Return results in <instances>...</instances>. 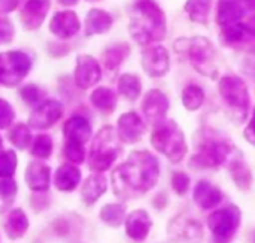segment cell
<instances>
[{
    "mask_svg": "<svg viewBox=\"0 0 255 243\" xmlns=\"http://www.w3.org/2000/svg\"><path fill=\"white\" fill-rule=\"evenodd\" d=\"M245 139L255 145V117L251 120V122L248 124V127L245 128Z\"/></svg>",
    "mask_w": 255,
    "mask_h": 243,
    "instance_id": "cell-45",
    "label": "cell"
},
{
    "mask_svg": "<svg viewBox=\"0 0 255 243\" xmlns=\"http://www.w3.org/2000/svg\"><path fill=\"white\" fill-rule=\"evenodd\" d=\"M118 91L127 100H136L142 93V82L136 75L124 73L118 79Z\"/></svg>",
    "mask_w": 255,
    "mask_h": 243,
    "instance_id": "cell-31",
    "label": "cell"
},
{
    "mask_svg": "<svg viewBox=\"0 0 255 243\" xmlns=\"http://www.w3.org/2000/svg\"><path fill=\"white\" fill-rule=\"evenodd\" d=\"M187 45L185 51L193 67L203 76L215 79L218 76V67L215 61V48L212 42L203 36H196L191 39H182Z\"/></svg>",
    "mask_w": 255,
    "mask_h": 243,
    "instance_id": "cell-5",
    "label": "cell"
},
{
    "mask_svg": "<svg viewBox=\"0 0 255 243\" xmlns=\"http://www.w3.org/2000/svg\"><path fill=\"white\" fill-rule=\"evenodd\" d=\"M106 188H108V181L102 173L90 175L82 185V191H81L82 202L87 206L94 205L100 199V196H103L106 193Z\"/></svg>",
    "mask_w": 255,
    "mask_h": 243,
    "instance_id": "cell-24",
    "label": "cell"
},
{
    "mask_svg": "<svg viewBox=\"0 0 255 243\" xmlns=\"http://www.w3.org/2000/svg\"><path fill=\"white\" fill-rule=\"evenodd\" d=\"M151 227H152L151 217L143 209L133 211L126 218V233L130 239H133L136 242L145 241L151 232Z\"/></svg>",
    "mask_w": 255,
    "mask_h": 243,
    "instance_id": "cell-18",
    "label": "cell"
},
{
    "mask_svg": "<svg viewBox=\"0 0 255 243\" xmlns=\"http://www.w3.org/2000/svg\"><path fill=\"white\" fill-rule=\"evenodd\" d=\"M112 16L103 9H91L85 18V34L94 36L106 33L112 27Z\"/></svg>",
    "mask_w": 255,
    "mask_h": 243,
    "instance_id": "cell-25",
    "label": "cell"
},
{
    "mask_svg": "<svg viewBox=\"0 0 255 243\" xmlns=\"http://www.w3.org/2000/svg\"><path fill=\"white\" fill-rule=\"evenodd\" d=\"M241 211L238 206H227L211 214L208 226L217 243H229L241 226Z\"/></svg>",
    "mask_w": 255,
    "mask_h": 243,
    "instance_id": "cell-9",
    "label": "cell"
},
{
    "mask_svg": "<svg viewBox=\"0 0 255 243\" xmlns=\"http://www.w3.org/2000/svg\"><path fill=\"white\" fill-rule=\"evenodd\" d=\"M142 66H143L145 73L151 78L164 76L170 69L167 49L160 45L145 48L142 52Z\"/></svg>",
    "mask_w": 255,
    "mask_h": 243,
    "instance_id": "cell-11",
    "label": "cell"
},
{
    "mask_svg": "<svg viewBox=\"0 0 255 243\" xmlns=\"http://www.w3.org/2000/svg\"><path fill=\"white\" fill-rule=\"evenodd\" d=\"M142 111L146 120L152 124H158L164 121L169 111V100L166 94L160 90L148 91L142 103Z\"/></svg>",
    "mask_w": 255,
    "mask_h": 243,
    "instance_id": "cell-13",
    "label": "cell"
},
{
    "mask_svg": "<svg viewBox=\"0 0 255 243\" xmlns=\"http://www.w3.org/2000/svg\"><path fill=\"white\" fill-rule=\"evenodd\" d=\"M63 6H75L79 0H58Z\"/></svg>",
    "mask_w": 255,
    "mask_h": 243,
    "instance_id": "cell-47",
    "label": "cell"
},
{
    "mask_svg": "<svg viewBox=\"0 0 255 243\" xmlns=\"http://www.w3.org/2000/svg\"><path fill=\"white\" fill-rule=\"evenodd\" d=\"M100 220L109 227H120L126 221V208L118 203H111L102 208Z\"/></svg>",
    "mask_w": 255,
    "mask_h": 243,
    "instance_id": "cell-32",
    "label": "cell"
},
{
    "mask_svg": "<svg viewBox=\"0 0 255 243\" xmlns=\"http://www.w3.org/2000/svg\"><path fill=\"white\" fill-rule=\"evenodd\" d=\"M87 1H99V0H87Z\"/></svg>",
    "mask_w": 255,
    "mask_h": 243,
    "instance_id": "cell-50",
    "label": "cell"
},
{
    "mask_svg": "<svg viewBox=\"0 0 255 243\" xmlns=\"http://www.w3.org/2000/svg\"><path fill=\"white\" fill-rule=\"evenodd\" d=\"M90 102L100 112L112 114L117 108V94L108 87H99L91 93Z\"/></svg>",
    "mask_w": 255,
    "mask_h": 243,
    "instance_id": "cell-28",
    "label": "cell"
},
{
    "mask_svg": "<svg viewBox=\"0 0 255 243\" xmlns=\"http://www.w3.org/2000/svg\"><path fill=\"white\" fill-rule=\"evenodd\" d=\"M19 1L21 0H0V15H6L15 10Z\"/></svg>",
    "mask_w": 255,
    "mask_h": 243,
    "instance_id": "cell-44",
    "label": "cell"
},
{
    "mask_svg": "<svg viewBox=\"0 0 255 243\" xmlns=\"http://www.w3.org/2000/svg\"><path fill=\"white\" fill-rule=\"evenodd\" d=\"M211 6H212V0H187L184 10L188 13L191 21L206 25Z\"/></svg>",
    "mask_w": 255,
    "mask_h": 243,
    "instance_id": "cell-29",
    "label": "cell"
},
{
    "mask_svg": "<svg viewBox=\"0 0 255 243\" xmlns=\"http://www.w3.org/2000/svg\"><path fill=\"white\" fill-rule=\"evenodd\" d=\"M146 127L145 122L142 121V118L136 114V112H127L123 114L118 120V137L121 142L124 143H136L140 140V137L143 136Z\"/></svg>",
    "mask_w": 255,
    "mask_h": 243,
    "instance_id": "cell-14",
    "label": "cell"
},
{
    "mask_svg": "<svg viewBox=\"0 0 255 243\" xmlns=\"http://www.w3.org/2000/svg\"><path fill=\"white\" fill-rule=\"evenodd\" d=\"M205 102V93L199 85H187L182 91V103L188 111H197Z\"/></svg>",
    "mask_w": 255,
    "mask_h": 243,
    "instance_id": "cell-33",
    "label": "cell"
},
{
    "mask_svg": "<svg viewBox=\"0 0 255 243\" xmlns=\"http://www.w3.org/2000/svg\"><path fill=\"white\" fill-rule=\"evenodd\" d=\"M254 243H255V235H254Z\"/></svg>",
    "mask_w": 255,
    "mask_h": 243,
    "instance_id": "cell-51",
    "label": "cell"
},
{
    "mask_svg": "<svg viewBox=\"0 0 255 243\" xmlns=\"http://www.w3.org/2000/svg\"><path fill=\"white\" fill-rule=\"evenodd\" d=\"M130 49H128V45L126 43H117V45H111L105 54H103V63H105V67L109 70V72H115L121 63L126 60V57L128 55Z\"/></svg>",
    "mask_w": 255,
    "mask_h": 243,
    "instance_id": "cell-30",
    "label": "cell"
},
{
    "mask_svg": "<svg viewBox=\"0 0 255 243\" xmlns=\"http://www.w3.org/2000/svg\"><path fill=\"white\" fill-rule=\"evenodd\" d=\"M15 120V111L13 108L4 100L0 99V128H7Z\"/></svg>",
    "mask_w": 255,
    "mask_h": 243,
    "instance_id": "cell-41",
    "label": "cell"
},
{
    "mask_svg": "<svg viewBox=\"0 0 255 243\" xmlns=\"http://www.w3.org/2000/svg\"><path fill=\"white\" fill-rule=\"evenodd\" d=\"M102 78V70L99 61L87 54L78 55L75 67V84L81 90H88L94 87Z\"/></svg>",
    "mask_w": 255,
    "mask_h": 243,
    "instance_id": "cell-12",
    "label": "cell"
},
{
    "mask_svg": "<svg viewBox=\"0 0 255 243\" xmlns=\"http://www.w3.org/2000/svg\"><path fill=\"white\" fill-rule=\"evenodd\" d=\"M160 178L158 160L148 151H134L112 173L114 191L121 199H131L152 190Z\"/></svg>",
    "mask_w": 255,
    "mask_h": 243,
    "instance_id": "cell-1",
    "label": "cell"
},
{
    "mask_svg": "<svg viewBox=\"0 0 255 243\" xmlns=\"http://www.w3.org/2000/svg\"><path fill=\"white\" fill-rule=\"evenodd\" d=\"M9 140L12 142V145L18 149H27L28 145L31 143V131L28 128V125L19 122L16 125H13L9 131Z\"/></svg>",
    "mask_w": 255,
    "mask_h": 243,
    "instance_id": "cell-35",
    "label": "cell"
},
{
    "mask_svg": "<svg viewBox=\"0 0 255 243\" xmlns=\"http://www.w3.org/2000/svg\"><path fill=\"white\" fill-rule=\"evenodd\" d=\"M79 181H81V172L72 163L60 166L55 173V187L57 190L64 193L73 191L79 184Z\"/></svg>",
    "mask_w": 255,
    "mask_h": 243,
    "instance_id": "cell-26",
    "label": "cell"
},
{
    "mask_svg": "<svg viewBox=\"0 0 255 243\" xmlns=\"http://www.w3.org/2000/svg\"><path fill=\"white\" fill-rule=\"evenodd\" d=\"M244 15L245 10H244V3L241 0H220L217 22L223 28L241 24Z\"/></svg>",
    "mask_w": 255,
    "mask_h": 243,
    "instance_id": "cell-20",
    "label": "cell"
},
{
    "mask_svg": "<svg viewBox=\"0 0 255 243\" xmlns=\"http://www.w3.org/2000/svg\"><path fill=\"white\" fill-rule=\"evenodd\" d=\"M27 230H28V218L22 212V209L10 211V214L7 215L6 223H4V232H6L7 238L12 241L21 239Z\"/></svg>",
    "mask_w": 255,
    "mask_h": 243,
    "instance_id": "cell-27",
    "label": "cell"
},
{
    "mask_svg": "<svg viewBox=\"0 0 255 243\" xmlns=\"http://www.w3.org/2000/svg\"><path fill=\"white\" fill-rule=\"evenodd\" d=\"M16 170V154L12 149L0 154V178H12Z\"/></svg>",
    "mask_w": 255,
    "mask_h": 243,
    "instance_id": "cell-38",
    "label": "cell"
},
{
    "mask_svg": "<svg viewBox=\"0 0 255 243\" xmlns=\"http://www.w3.org/2000/svg\"><path fill=\"white\" fill-rule=\"evenodd\" d=\"M244 1H245V6H247L248 9L255 10V0H244Z\"/></svg>",
    "mask_w": 255,
    "mask_h": 243,
    "instance_id": "cell-48",
    "label": "cell"
},
{
    "mask_svg": "<svg viewBox=\"0 0 255 243\" xmlns=\"http://www.w3.org/2000/svg\"><path fill=\"white\" fill-rule=\"evenodd\" d=\"M172 187L178 196H184L190 188V178L182 172H176L172 178Z\"/></svg>",
    "mask_w": 255,
    "mask_h": 243,
    "instance_id": "cell-42",
    "label": "cell"
},
{
    "mask_svg": "<svg viewBox=\"0 0 255 243\" xmlns=\"http://www.w3.org/2000/svg\"><path fill=\"white\" fill-rule=\"evenodd\" d=\"M1 149H3V140H1V137H0V154L3 152Z\"/></svg>",
    "mask_w": 255,
    "mask_h": 243,
    "instance_id": "cell-49",
    "label": "cell"
},
{
    "mask_svg": "<svg viewBox=\"0 0 255 243\" xmlns=\"http://www.w3.org/2000/svg\"><path fill=\"white\" fill-rule=\"evenodd\" d=\"M64 157L70 161V163H75V164H81L85 158V149H84V145L82 143H78V142H69L66 140L64 143Z\"/></svg>",
    "mask_w": 255,
    "mask_h": 243,
    "instance_id": "cell-39",
    "label": "cell"
},
{
    "mask_svg": "<svg viewBox=\"0 0 255 243\" xmlns=\"http://www.w3.org/2000/svg\"><path fill=\"white\" fill-rule=\"evenodd\" d=\"M247 30H245V25L244 22L238 24V25H233V27H227V28H223V40L227 42V43H236V42H241L245 36H247Z\"/></svg>",
    "mask_w": 255,
    "mask_h": 243,
    "instance_id": "cell-40",
    "label": "cell"
},
{
    "mask_svg": "<svg viewBox=\"0 0 255 243\" xmlns=\"http://www.w3.org/2000/svg\"><path fill=\"white\" fill-rule=\"evenodd\" d=\"M223 200V193L220 188L208 181H200L194 188V202L203 211L217 208Z\"/></svg>",
    "mask_w": 255,
    "mask_h": 243,
    "instance_id": "cell-22",
    "label": "cell"
},
{
    "mask_svg": "<svg viewBox=\"0 0 255 243\" xmlns=\"http://www.w3.org/2000/svg\"><path fill=\"white\" fill-rule=\"evenodd\" d=\"M31 155L40 160L48 158L52 154V139L48 134H39L31 142Z\"/></svg>",
    "mask_w": 255,
    "mask_h": 243,
    "instance_id": "cell-36",
    "label": "cell"
},
{
    "mask_svg": "<svg viewBox=\"0 0 255 243\" xmlns=\"http://www.w3.org/2000/svg\"><path fill=\"white\" fill-rule=\"evenodd\" d=\"M170 235L182 242H200L203 238V226L188 217H178L170 224Z\"/></svg>",
    "mask_w": 255,
    "mask_h": 243,
    "instance_id": "cell-17",
    "label": "cell"
},
{
    "mask_svg": "<svg viewBox=\"0 0 255 243\" xmlns=\"http://www.w3.org/2000/svg\"><path fill=\"white\" fill-rule=\"evenodd\" d=\"M63 115V105L58 100L48 99L43 100L40 105L34 108V111L30 114L28 125L31 128L43 130L52 127Z\"/></svg>",
    "mask_w": 255,
    "mask_h": 243,
    "instance_id": "cell-10",
    "label": "cell"
},
{
    "mask_svg": "<svg viewBox=\"0 0 255 243\" xmlns=\"http://www.w3.org/2000/svg\"><path fill=\"white\" fill-rule=\"evenodd\" d=\"M227 167L230 170V175L235 181V184L238 185L239 190H250L251 188V184H253V175H251V170L250 167L247 166L245 160L242 158L241 152L236 151L233 154V157L229 160L227 163Z\"/></svg>",
    "mask_w": 255,
    "mask_h": 243,
    "instance_id": "cell-23",
    "label": "cell"
},
{
    "mask_svg": "<svg viewBox=\"0 0 255 243\" xmlns=\"http://www.w3.org/2000/svg\"><path fill=\"white\" fill-rule=\"evenodd\" d=\"M31 58L22 51H6L0 54V85L16 87L28 75Z\"/></svg>",
    "mask_w": 255,
    "mask_h": 243,
    "instance_id": "cell-8",
    "label": "cell"
},
{
    "mask_svg": "<svg viewBox=\"0 0 255 243\" xmlns=\"http://www.w3.org/2000/svg\"><path fill=\"white\" fill-rule=\"evenodd\" d=\"M13 33H15L13 24L7 18L0 16V45L9 43L13 39Z\"/></svg>",
    "mask_w": 255,
    "mask_h": 243,
    "instance_id": "cell-43",
    "label": "cell"
},
{
    "mask_svg": "<svg viewBox=\"0 0 255 243\" xmlns=\"http://www.w3.org/2000/svg\"><path fill=\"white\" fill-rule=\"evenodd\" d=\"M49 6V0H27L19 13L22 27L25 30H37L46 18Z\"/></svg>",
    "mask_w": 255,
    "mask_h": 243,
    "instance_id": "cell-15",
    "label": "cell"
},
{
    "mask_svg": "<svg viewBox=\"0 0 255 243\" xmlns=\"http://www.w3.org/2000/svg\"><path fill=\"white\" fill-rule=\"evenodd\" d=\"M51 181V169L45 163L31 161L25 169V184L31 191H48Z\"/></svg>",
    "mask_w": 255,
    "mask_h": 243,
    "instance_id": "cell-19",
    "label": "cell"
},
{
    "mask_svg": "<svg viewBox=\"0 0 255 243\" xmlns=\"http://www.w3.org/2000/svg\"><path fill=\"white\" fill-rule=\"evenodd\" d=\"M128 31L133 40L142 46L163 40L167 33L163 9L154 0H136L130 10Z\"/></svg>",
    "mask_w": 255,
    "mask_h": 243,
    "instance_id": "cell-2",
    "label": "cell"
},
{
    "mask_svg": "<svg viewBox=\"0 0 255 243\" xmlns=\"http://www.w3.org/2000/svg\"><path fill=\"white\" fill-rule=\"evenodd\" d=\"M18 187L12 178H0V214H3L15 200Z\"/></svg>",
    "mask_w": 255,
    "mask_h": 243,
    "instance_id": "cell-34",
    "label": "cell"
},
{
    "mask_svg": "<svg viewBox=\"0 0 255 243\" xmlns=\"http://www.w3.org/2000/svg\"><path fill=\"white\" fill-rule=\"evenodd\" d=\"M218 90H220L223 100L227 103L232 112L239 117V122L245 121L248 111H250V105H251L247 84L239 76L227 75L220 79Z\"/></svg>",
    "mask_w": 255,
    "mask_h": 243,
    "instance_id": "cell-6",
    "label": "cell"
},
{
    "mask_svg": "<svg viewBox=\"0 0 255 243\" xmlns=\"http://www.w3.org/2000/svg\"><path fill=\"white\" fill-rule=\"evenodd\" d=\"M91 125L87 118L81 115L70 117L63 125V134L69 142H78L85 145L91 137Z\"/></svg>",
    "mask_w": 255,
    "mask_h": 243,
    "instance_id": "cell-21",
    "label": "cell"
},
{
    "mask_svg": "<svg viewBox=\"0 0 255 243\" xmlns=\"http://www.w3.org/2000/svg\"><path fill=\"white\" fill-rule=\"evenodd\" d=\"M151 143L158 152L166 155L170 163L178 164L187 155L184 131L175 121H161L155 124L151 134Z\"/></svg>",
    "mask_w": 255,
    "mask_h": 243,
    "instance_id": "cell-3",
    "label": "cell"
},
{
    "mask_svg": "<svg viewBox=\"0 0 255 243\" xmlns=\"http://www.w3.org/2000/svg\"><path fill=\"white\" fill-rule=\"evenodd\" d=\"M236 148L226 140L208 137L200 143L199 152L191 158V167H217L227 164Z\"/></svg>",
    "mask_w": 255,
    "mask_h": 243,
    "instance_id": "cell-7",
    "label": "cell"
},
{
    "mask_svg": "<svg viewBox=\"0 0 255 243\" xmlns=\"http://www.w3.org/2000/svg\"><path fill=\"white\" fill-rule=\"evenodd\" d=\"M118 140H120L118 133L111 125L103 127L96 134L93 145H91L90 158H88V161H90L88 164L93 172L102 173L114 164V161L117 160L118 152H120Z\"/></svg>",
    "mask_w": 255,
    "mask_h": 243,
    "instance_id": "cell-4",
    "label": "cell"
},
{
    "mask_svg": "<svg viewBox=\"0 0 255 243\" xmlns=\"http://www.w3.org/2000/svg\"><path fill=\"white\" fill-rule=\"evenodd\" d=\"M81 28V21L73 10H60L54 13L49 22V30L60 39L73 37Z\"/></svg>",
    "mask_w": 255,
    "mask_h": 243,
    "instance_id": "cell-16",
    "label": "cell"
},
{
    "mask_svg": "<svg viewBox=\"0 0 255 243\" xmlns=\"http://www.w3.org/2000/svg\"><path fill=\"white\" fill-rule=\"evenodd\" d=\"M19 96H21V99H22L27 105H30V106H37V105H40V103L43 102L45 91H43L39 85H36V84H27V85H24V87L19 90Z\"/></svg>",
    "mask_w": 255,
    "mask_h": 243,
    "instance_id": "cell-37",
    "label": "cell"
},
{
    "mask_svg": "<svg viewBox=\"0 0 255 243\" xmlns=\"http://www.w3.org/2000/svg\"><path fill=\"white\" fill-rule=\"evenodd\" d=\"M244 25H245V30H247V33L255 37V16H253V18H251L248 22H244Z\"/></svg>",
    "mask_w": 255,
    "mask_h": 243,
    "instance_id": "cell-46",
    "label": "cell"
}]
</instances>
